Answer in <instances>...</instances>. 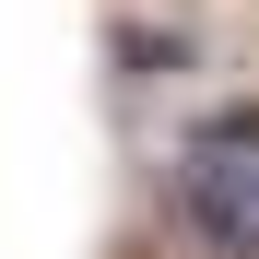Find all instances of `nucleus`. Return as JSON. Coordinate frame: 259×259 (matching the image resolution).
Here are the masks:
<instances>
[{
	"label": "nucleus",
	"instance_id": "1",
	"mask_svg": "<svg viewBox=\"0 0 259 259\" xmlns=\"http://www.w3.org/2000/svg\"><path fill=\"white\" fill-rule=\"evenodd\" d=\"M177 212L200 259H259V118L247 106H212L177 153Z\"/></svg>",
	"mask_w": 259,
	"mask_h": 259
}]
</instances>
